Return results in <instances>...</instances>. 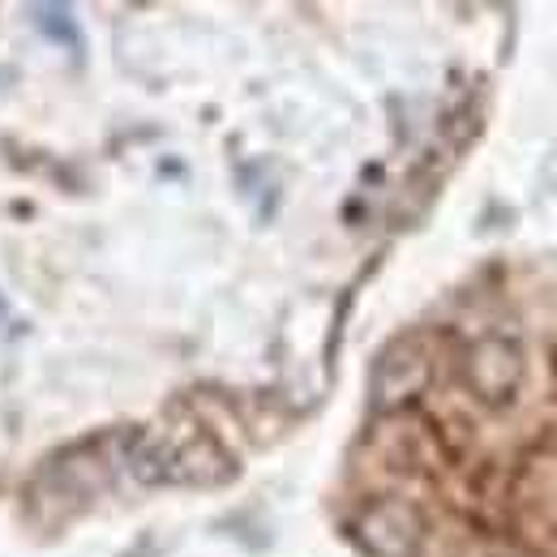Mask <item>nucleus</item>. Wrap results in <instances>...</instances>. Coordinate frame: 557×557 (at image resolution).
<instances>
[{"mask_svg":"<svg viewBox=\"0 0 557 557\" xmlns=\"http://www.w3.org/2000/svg\"><path fill=\"white\" fill-rule=\"evenodd\" d=\"M360 536H364V545L377 557H408L417 549L420 528L404 506H377V510L364 515Z\"/></svg>","mask_w":557,"mask_h":557,"instance_id":"obj_1","label":"nucleus"}]
</instances>
